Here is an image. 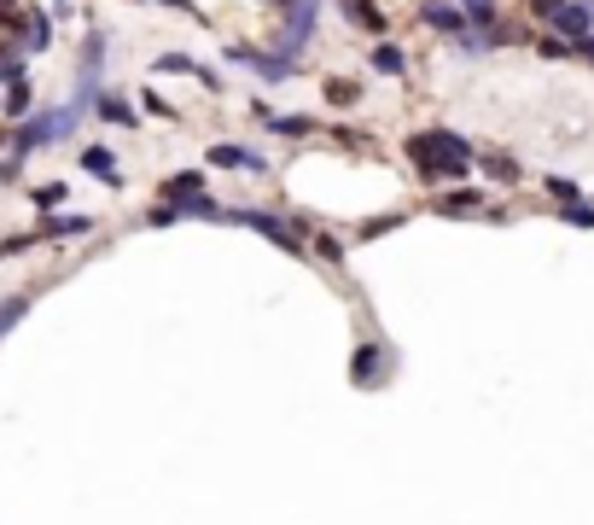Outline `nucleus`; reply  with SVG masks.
Returning a JSON list of instances; mask_svg holds the SVG:
<instances>
[{
	"instance_id": "f257e3e1",
	"label": "nucleus",
	"mask_w": 594,
	"mask_h": 525,
	"mask_svg": "<svg viewBox=\"0 0 594 525\" xmlns=\"http://www.w3.org/2000/svg\"><path fill=\"white\" fill-rule=\"evenodd\" d=\"M408 164L420 170V181H461L472 164V140L455 129H420L408 135Z\"/></svg>"
},
{
	"instance_id": "f03ea898",
	"label": "nucleus",
	"mask_w": 594,
	"mask_h": 525,
	"mask_svg": "<svg viewBox=\"0 0 594 525\" xmlns=\"http://www.w3.org/2000/svg\"><path fill=\"white\" fill-rule=\"evenodd\" d=\"M315 18H321V0H286V30L274 35V53L280 59H303V47L315 35Z\"/></svg>"
},
{
	"instance_id": "7ed1b4c3",
	"label": "nucleus",
	"mask_w": 594,
	"mask_h": 525,
	"mask_svg": "<svg viewBox=\"0 0 594 525\" xmlns=\"http://www.w3.org/2000/svg\"><path fill=\"white\" fill-rule=\"evenodd\" d=\"M391 374V350L385 345H356V356H350V385H379Z\"/></svg>"
},
{
	"instance_id": "20e7f679",
	"label": "nucleus",
	"mask_w": 594,
	"mask_h": 525,
	"mask_svg": "<svg viewBox=\"0 0 594 525\" xmlns=\"http://www.w3.org/2000/svg\"><path fill=\"white\" fill-rule=\"evenodd\" d=\"M548 24H554L560 35H571V47H583V41L594 35V12H589V6H577V0H565Z\"/></svg>"
},
{
	"instance_id": "39448f33",
	"label": "nucleus",
	"mask_w": 594,
	"mask_h": 525,
	"mask_svg": "<svg viewBox=\"0 0 594 525\" xmlns=\"http://www.w3.org/2000/svg\"><path fill=\"white\" fill-rule=\"evenodd\" d=\"M152 70H158V76H169V70H175V76H198L210 94L222 88V76H216L210 65H198V59H187V53H158V65H152Z\"/></svg>"
},
{
	"instance_id": "423d86ee",
	"label": "nucleus",
	"mask_w": 594,
	"mask_h": 525,
	"mask_svg": "<svg viewBox=\"0 0 594 525\" xmlns=\"http://www.w3.org/2000/svg\"><path fill=\"white\" fill-rule=\"evenodd\" d=\"M76 234H94V216H53L35 228V240H76Z\"/></svg>"
},
{
	"instance_id": "0eeeda50",
	"label": "nucleus",
	"mask_w": 594,
	"mask_h": 525,
	"mask_svg": "<svg viewBox=\"0 0 594 525\" xmlns=\"http://www.w3.org/2000/svg\"><path fill=\"white\" fill-rule=\"evenodd\" d=\"M367 65L379 70V76H408V53H402L396 41H379V47L367 53Z\"/></svg>"
},
{
	"instance_id": "6e6552de",
	"label": "nucleus",
	"mask_w": 594,
	"mask_h": 525,
	"mask_svg": "<svg viewBox=\"0 0 594 525\" xmlns=\"http://www.w3.org/2000/svg\"><path fill=\"white\" fill-rule=\"evenodd\" d=\"M82 170H88V175H99L105 187H123V175H117V158H111L105 146H88V152H82Z\"/></svg>"
},
{
	"instance_id": "1a4fd4ad",
	"label": "nucleus",
	"mask_w": 594,
	"mask_h": 525,
	"mask_svg": "<svg viewBox=\"0 0 594 525\" xmlns=\"http://www.w3.org/2000/svg\"><path fill=\"white\" fill-rule=\"evenodd\" d=\"M210 164L216 170H263V158L245 152V146H210Z\"/></svg>"
},
{
	"instance_id": "9d476101",
	"label": "nucleus",
	"mask_w": 594,
	"mask_h": 525,
	"mask_svg": "<svg viewBox=\"0 0 594 525\" xmlns=\"http://www.w3.org/2000/svg\"><path fill=\"white\" fill-rule=\"evenodd\" d=\"M257 117H263V123H268V129H274L280 140H303L309 129H315L309 117H280V111H268V105H257Z\"/></svg>"
},
{
	"instance_id": "9b49d317",
	"label": "nucleus",
	"mask_w": 594,
	"mask_h": 525,
	"mask_svg": "<svg viewBox=\"0 0 594 525\" xmlns=\"http://www.w3.org/2000/svg\"><path fill=\"white\" fill-rule=\"evenodd\" d=\"M24 47H30V53H47V47H53V18H47V12H24Z\"/></svg>"
},
{
	"instance_id": "f8f14e48",
	"label": "nucleus",
	"mask_w": 594,
	"mask_h": 525,
	"mask_svg": "<svg viewBox=\"0 0 594 525\" xmlns=\"http://www.w3.org/2000/svg\"><path fill=\"white\" fill-rule=\"evenodd\" d=\"M338 6H344V18H350V24H367L373 35H385V18H379V6H373V0H338Z\"/></svg>"
},
{
	"instance_id": "ddd939ff",
	"label": "nucleus",
	"mask_w": 594,
	"mask_h": 525,
	"mask_svg": "<svg viewBox=\"0 0 594 525\" xmlns=\"http://www.w3.org/2000/svg\"><path fill=\"white\" fill-rule=\"evenodd\" d=\"M99 117H105V123H117V129H134V105L129 100H117V94H99Z\"/></svg>"
},
{
	"instance_id": "4468645a",
	"label": "nucleus",
	"mask_w": 594,
	"mask_h": 525,
	"mask_svg": "<svg viewBox=\"0 0 594 525\" xmlns=\"http://www.w3.org/2000/svg\"><path fill=\"white\" fill-rule=\"evenodd\" d=\"M198 193H204V175L198 170H181L164 181V199H198Z\"/></svg>"
},
{
	"instance_id": "2eb2a0df",
	"label": "nucleus",
	"mask_w": 594,
	"mask_h": 525,
	"mask_svg": "<svg viewBox=\"0 0 594 525\" xmlns=\"http://www.w3.org/2000/svg\"><path fill=\"white\" fill-rule=\"evenodd\" d=\"M466 18L478 24V30H501V12H495V0H461Z\"/></svg>"
},
{
	"instance_id": "dca6fc26",
	"label": "nucleus",
	"mask_w": 594,
	"mask_h": 525,
	"mask_svg": "<svg viewBox=\"0 0 594 525\" xmlns=\"http://www.w3.org/2000/svg\"><path fill=\"white\" fill-rule=\"evenodd\" d=\"M24 315H30V292H18V298H6V304H0V333H12V327H18Z\"/></svg>"
},
{
	"instance_id": "f3484780",
	"label": "nucleus",
	"mask_w": 594,
	"mask_h": 525,
	"mask_svg": "<svg viewBox=\"0 0 594 525\" xmlns=\"http://www.w3.org/2000/svg\"><path fill=\"white\" fill-rule=\"evenodd\" d=\"M327 100H332V105H356V100H362V82H350V76H332V82H327Z\"/></svg>"
},
{
	"instance_id": "a211bd4d",
	"label": "nucleus",
	"mask_w": 594,
	"mask_h": 525,
	"mask_svg": "<svg viewBox=\"0 0 594 525\" xmlns=\"http://www.w3.org/2000/svg\"><path fill=\"white\" fill-rule=\"evenodd\" d=\"M560 222H571V228H594V205H583V199H565Z\"/></svg>"
},
{
	"instance_id": "6ab92c4d",
	"label": "nucleus",
	"mask_w": 594,
	"mask_h": 525,
	"mask_svg": "<svg viewBox=\"0 0 594 525\" xmlns=\"http://www.w3.org/2000/svg\"><path fill=\"white\" fill-rule=\"evenodd\" d=\"M105 65V35H88V47H82V76H99Z\"/></svg>"
},
{
	"instance_id": "aec40b11",
	"label": "nucleus",
	"mask_w": 594,
	"mask_h": 525,
	"mask_svg": "<svg viewBox=\"0 0 594 525\" xmlns=\"http://www.w3.org/2000/svg\"><path fill=\"white\" fill-rule=\"evenodd\" d=\"M548 193H554V199H577V181H571V175H548Z\"/></svg>"
},
{
	"instance_id": "412c9836",
	"label": "nucleus",
	"mask_w": 594,
	"mask_h": 525,
	"mask_svg": "<svg viewBox=\"0 0 594 525\" xmlns=\"http://www.w3.org/2000/svg\"><path fill=\"white\" fill-rule=\"evenodd\" d=\"M490 175H495V181H519V164H513V158H501V152H495V158H490Z\"/></svg>"
},
{
	"instance_id": "4be33fe9",
	"label": "nucleus",
	"mask_w": 594,
	"mask_h": 525,
	"mask_svg": "<svg viewBox=\"0 0 594 525\" xmlns=\"http://www.w3.org/2000/svg\"><path fill=\"white\" fill-rule=\"evenodd\" d=\"M443 210H449V216H455V210H478V193H449Z\"/></svg>"
},
{
	"instance_id": "5701e85b",
	"label": "nucleus",
	"mask_w": 594,
	"mask_h": 525,
	"mask_svg": "<svg viewBox=\"0 0 594 525\" xmlns=\"http://www.w3.org/2000/svg\"><path fill=\"white\" fill-rule=\"evenodd\" d=\"M536 53H542V59H565L571 47H565V41H548V35H542V41H536Z\"/></svg>"
},
{
	"instance_id": "b1692460",
	"label": "nucleus",
	"mask_w": 594,
	"mask_h": 525,
	"mask_svg": "<svg viewBox=\"0 0 594 525\" xmlns=\"http://www.w3.org/2000/svg\"><path fill=\"white\" fill-rule=\"evenodd\" d=\"M59 199H65V181H53V187H41V193H35V205H59Z\"/></svg>"
},
{
	"instance_id": "393cba45",
	"label": "nucleus",
	"mask_w": 594,
	"mask_h": 525,
	"mask_svg": "<svg viewBox=\"0 0 594 525\" xmlns=\"http://www.w3.org/2000/svg\"><path fill=\"white\" fill-rule=\"evenodd\" d=\"M560 6H565V0H530V12H536V18H554Z\"/></svg>"
}]
</instances>
